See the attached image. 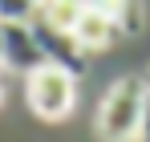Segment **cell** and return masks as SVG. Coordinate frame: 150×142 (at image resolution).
Instances as JSON below:
<instances>
[{
  "mask_svg": "<svg viewBox=\"0 0 150 142\" xmlns=\"http://www.w3.org/2000/svg\"><path fill=\"white\" fill-rule=\"evenodd\" d=\"M118 21L114 16H105L101 8H93V4H85V12H81V21H77L73 28V37H77V45L85 49V53H101V49H110L114 41H118Z\"/></svg>",
  "mask_w": 150,
  "mask_h": 142,
  "instance_id": "obj_5",
  "label": "cell"
},
{
  "mask_svg": "<svg viewBox=\"0 0 150 142\" xmlns=\"http://www.w3.org/2000/svg\"><path fill=\"white\" fill-rule=\"evenodd\" d=\"M28 24H33V33H37V45H41V53H45V61L49 65H61V69H69L73 77H81L85 73V49L77 45L73 33H65V28H53V24L37 21V16H28Z\"/></svg>",
  "mask_w": 150,
  "mask_h": 142,
  "instance_id": "obj_4",
  "label": "cell"
},
{
  "mask_svg": "<svg viewBox=\"0 0 150 142\" xmlns=\"http://www.w3.org/2000/svg\"><path fill=\"white\" fill-rule=\"evenodd\" d=\"M0 97H4V73H0Z\"/></svg>",
  "mask_w": 150,
  "mask_h": 142,
  "instance_id": "obj_10",
  "label": "cell"
},
{
  "mask_svg": "<svg viewBox=\"0 0 150 142\" xmlns=\"http://www.w3.org/2000/svg\"><path fill=\"white\" fill-rule=\"evenodd\" d=\"M146 106H150V94H146L142 77L114 81L98 106V138L101 142H138Z\"/></svg>",
  "mask_w": 150,
  "mask_h": 142,
  "instance_id": "obj_1",
  "label": "cell"
},
{
  "mask_svg": "<svg viewBox=\"0 0 150 142\" xmlns=\"http://www.w3.org/2000/svg\"><path fill=\"white\" fill-rule=\"evenodd\" d=\"M81 12H85V0H37V8H33L37 21L53 24V28H65V33L77 28Z\"/></svg>",
  "mask_w": 150,
  "mask_h": 142,
  "instance_id": "obj_6",
  "label": "cell"
},
{
  "mask_svg": "<svg viewBox=\"0 0 150 142\" xmlns=\"http://www.w3.org/2000/svg\"><path fill=\"white\" fill-rule=\"evenodd\" d=\"M138 142H150V106H146V118H142V134H138Z\"/></svg>",
  "mask_w": 150,
  "mask_h": 142,
  "instance_id": "obj_8",
  "label": "cell"
},
{
  "mask_svg": "<svg viewBox=\"0 0 150 142\" xmlns=\"http://www.w3.org/2000/svg\"><path fill=\"white\" fill-rule=\"evenodd\" d=\"M142 81H146V94H150V69H146V77H142Z\"/></svg>",
  "mask_w": 150,
  "mask_h": 142,
  "instance_id": "obj_9",
  "label": "cell"
},
{
  "mask_svg": "<svg viewBox=\"0 0 150 142\" xmlns=\"http://www.w3.org/2000/svg\"><path fill=\"white\" fill-rule=\"evenodd\" d=\"M49 65L45 53L37 45V33L28 21H0V69H12V73H33Z\"/></svg>",
  "mask_w": 150,
  "mask_h": 142,
  "instance_id": "obj_3",
  "label": "cell"
},
{
  "mask_svg": "<svg viewBox=\"0 0 150 142\" xmlns=\"http://www.w3.org/2000/svg\"><path fill=\"white\" fill-rule=\"evenodd\" d=\"M85 4H89V0H85Z\"/></svg>",
  "mask_w": 150,
  "mask_h": 142,
  "instance_id": "obj_12",
  "label": "cell"
},
{
  "mask_svg": "<svg viewBox=\"0 0 150 142\" xmlns=\"http://www.w3.org/2000/svg\"><path fill=\"white\" fill-rule=\"evenodd\" d=\"M33 8V0H0V21H28Z\"/></svg>",
  "mask_w": 150,
  "mask_h": 142,
  "instance_id": "obj_7",
  "label": "cell"
},
{
  "mask_svg": "<svg viewBox=\"0 0 150 142\" xmlns=\"http://www.w3.org/2000/svg\"><path fill=\"white\" fill-rule=\"evenodd\" d=\"M25 97L28 110L45 122H61L73 114L77 106V77L61 65H41L25 77Z\"/></svg>",
  "mask_w": 150,
  "mask_h": 142,
  "instance_id": "obj_2",
  "label": "cell"
},
{
  "mask_svg": "<svg viewBox=\"0 0 150 142\" xmlns=\"http://www.w3.org/2000/svg\"><path fill=\"white\" fill-rule=\"evenodd\" d=\"M33 4H37V0H33Z\"/></svg>",
  "mask_w": 150,
  "mask_h": 142,
  "instance_id": "obj_11",
  "label": "cell"
}]
</instances>
